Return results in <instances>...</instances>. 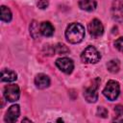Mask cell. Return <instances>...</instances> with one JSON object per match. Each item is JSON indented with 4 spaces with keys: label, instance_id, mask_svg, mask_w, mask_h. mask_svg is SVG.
<instances>
[{
    "label": "cell",
    "instance_id": "obj_1",
    "mask_svg": "<svg viewBox=\"0 0 123 123\" xmlns=\"http://www.w3.org/2000/svg\"><path fill=\"white\" fill-rule=\"evenodd\" d=\"M65 37L70 43H79L85 37V28L80 23H71L66 28Z\"/></svg>",
    "mask_w": 123,
    "mask_h": 123
},
{
    "label": "cell",
    "instance_id": "obj_2",
    "mask_svg": "<svg viewBox=\"0 0 123 123\" xmlns=\"http://www.w3.org/2000/svg\"><path fill=\"white\" fill-rule=\"evenodd\" d=\"M81 59L85 63H96L100 61L101 55L93 46H87L81 54Z\"/></svg>",
    "mask_w": 123,
    "mask_h": 123
},
{
    "label": "cell",
    "instance_id": "obj_3",
    "mask_svg": "<svg viewBox=\"0 0 123 123\" xmlns=\"http://www.w3.org/2000/svg\"><path fill=\"white\" fill-rule=\"evenodd\" d=\"M120 93V86L118 82L114 81V80H110L105 88L103 89V94L106 98H108V100L110 101H114L118 95Z\"/></svg>",
    "mask_w": 123,
    "mask_h": 123
},
{
    "label": "cell",
    "instance_id": "obj_4",
    "mask_svg": "<svg viewBox=\"0 0 123 123\" xmlns=\"http://www.w3.org/2000/svg\"><path fill=\"white\" fill-rule=\"evenodd\" d=\"M98 86H99V79H95L94 82H92V85L87 86L85 89L84 97L88 103H95L98 99Z\"/></svg>",
    "mask_w": 123,
    "mask_h": 123
},
{
    "label": "cell",
    "instance_id": "obj_5",
    "mask_svg": "<svg viewBox=\"0 0 123 123\" xmlns=\"http://www.w3.org/2000/svg\"><path fill=\"white\" fill-rule=\"evenodd\" d=\"M20 96V90L17 85H8L4 88V97L10 102H15Z\"/></svg>",
    "mask_w": 123,
    "mask_h": 123
},
{
    "label": "cell",
    "instance_id": "obj_6",
    "mask_svg": "<svg viewBox=\"0 0 123 123\" xmlns=\"http://www.w3.org/2000/svg\"><path fill=\"white\" fill-rule=\"evenodd\" d=\"M88 32H89V35L93 38L100 37L104 33V27H103L102 22L96 18L91 20L90 23L88 24Z\"/></svg>",
    "mask_w": 123,
    "mask_h": 123
},
{
    "label": "cell",
    "instance_id": "obj_7",
    "mask_svg": "<svg viewBox=\"0 0 123 123\" xmlns=\"http://www.w3.org/2000/svg\"><path fill=\"white\" fill-rule=\"evenodd\" d=\"M56 65L58 66V68L62 71L65 74H70L73 69H74V62L71 59L63 57V58H60L56 61Z\"/></svg>",
    "mask_w": 123,
    "mask_h": 123
},
{
    "label": "cell",
    "instance_id": "obj_8",
    "mask_svg": "<svg viewBox=\"0 0 123 123\" xmlns=\"http://www.w3.org/2000/svg\"><path fill=\"white\" fill-rule=\"evenodd\" d=\"M111 16L114 20L123 22V2L121 0H114L111 6Z\"/></svg>",
    "mask_w": 123,
    "mask_h": 123
},
{
    "label": "cell",
    "instance_id": "obj_9",
    "mask_svg": "<svg viewBox=\"0 0 123 123\" xmlns=\"http://www.w3.org/2000/svg\"><path fill=\"white\" fill-rule=\"evenodd\" d=\"M19 113H20V109H19V106L18 105H12L9 108L8 111L6 112V115H5V121L6 122H10V123H12L14 121L17 120L18 116H19Z\"/></svg>",
    "mask_w": 123,
    "mask_h": 123
},
{
    "label": "cell",
    "instance_id": "obj_10",
    "mask_svg": "<svg viewBox=\"0 0 123 123\" xmlns=\"http://www.w3.org/2000/svg\"><path fill=\"white\" fill-rule=\"evenodd\" d=\"M35 84H36L37 87H38L40 89H44L50 86V79L47 75H45L43 73H39L35 78Z\"/></svg>",
    "mask_w": 123,
    "mask_h": 123
},
{
    "label": "cell",
    "instance_id": "obj_11",
    "mask_svg": "<svg viewBox=\"0 0 123 123\" xmlns=\"http://www.w3.org/2000/svg\"><path fill=\"white\" fill-rule=\"evenodd\" d=\"M17 79V75L14 71L10 69H3L1 71V81L2 82H14Z\"/></svg>",
    "mask_w": 123,
    "mask_h": 123
},
{
    "label": "cell",
    "instance_id": "obj_12",
    "mask_svg": "<svg viewBox=\"0 0 123 123\" xmlns=\"http://www.w3.org/2000/svg\"><path fill=\"white\" fill-rule=\"evenodd\" d=\"M79 7L86 12H92L96 8L95 0H79Z\"/></svg>",
    "mask_w": 123,
    "mask_h": 123
},
{
    "label": "cell",
    "instance_id": "obj_13",
    "mask_svg": "<svg viewBox=\"0 0 123 123\" xmlns=\"http://www.w3.org/2000/svg\"><path fill=\"white\" fill-rule=\"evenodd\" d=\"M40 33L42 36L44 37H51L54 34V27L53 25L48 22V21H44L40 24Z\"/></svg>",
    "mask_w": 123,
    "mask_h": 123
},
{
    "label": "cell",
    "instance_id": "obj_14",
    "mask_svg": "<svg viewBox=\"0 0 123 123\" xmlns=\"http://www.w3.org/2000/svg\"><path fill=\"white\" fill-rule=\"evenodd\" d=\"M1 20L4 22H10L12 20L11 10L6 6H1Z\"/></svg>",
    "mask_w": 123,
    "mask_h": 123
},
{
    "label": "cell",
    "instance_id": "obj_15",
    "mask_svg": "<svg viewBox=\"0 0 123 123\" xmlns=\"http://www.w3.org/2000/svg\"><path fill=\"white\" fill-rule=\"evenodd\" d=\"M40 33V26L37 23V21H33L30 25V34L34 38H37Z\"/></svg>",
    "mask_w": 123,
    "mask_h": 123
},
{
    "label": "cell",
    "instance_id": "obj_16",
    "mask_svg": "<svg viewBox=\"0 0 123 123\" xmlns=\"http://www.w3.org/2000/svg\"><path fill=\"white\" fill-rule=\"evenodd\" d=\"M107 68L111 73L118 72L119 68H120V63H119L118 60H111V61H110L108 62V64H107Z\"/></svg>",
    "mask_w": 123,
    "mask_h": 123
},
{
    "label": "cell",
    "instance_id": "obj_17",
    "mask_svg": "<svg viewBox=\"0 0 123 123\" xmlns=\"http://www.w3.org/2000/svg\"><path fill=\"white\" fill-rule=\"evenodd\" d=\"M54 49H55V53L56 54H59V55H64V54H67L69 53V49L62 43H58L54 46Z\"/></svg>",
    "mask_w": 123,
    "mask_h": 123
},
{
    "label": "cell",
    "instance_id": "obj_18",
    "mask_svg": "<svg viewBox=\"0 0 123 123\" xmlns=\"http://www.w3.org/2000/svg\"><path fill=\"white\" fill-rule=\"evenodd\" d=\"M97 115L100 116V117H103V118H106L108 116V110L104 107H98L97 109Z\"/></svg>",
    "mask_w": 123,
    "mask_h": 123
},
{
    "label": "cell",
    "instance_id": "obj_19",
    "mask_svg": "<svg viewBox=\"0 0 123 123\" xmlns=\"http://www.w3.org/2000/svg\"><path fill=\"white\" fill-rule=\"evenodd\" d=\"M114 46H115V48H116L118 51L123 52V37H119V38H117V39L114 41Z\"/></svg>",
    "mask_w": 123,
    "mask_h": 123
},
{
    "label": "cell",
    "instance_id": "obj_20",
    "mask_svg": "<svg viewBox=\"0 0 123 123\" xmlns=\"http://www.w3.org/2000/svg\"><path fill=\"white\" fill-rule=\"evenodd\" d=\"M114 112L116 114L117 117H120L123 115V106L121 105H117L114 107Z\"/></svg>",
    "mask_w": 123,
    "mask_h": 123
},
{
    "label": "cell",
    "instance_id": "obj_21",
    "mask_svg": "<svg viewBox=\"0 0 123 123\" xmlns=\"http://www.w3.org/2000/svg\"><path fill=\"white\" fill-rule=\"evenodd\" d=\"M48 5H49L48 0H39V1L37 2V7H38L39 9H41V10L46 9V8L48 7Z\"/></svg>",
    "mask_w": 123,
    "mask_h": 123
},
{
    "label": "cell",
    "instance_id": "obj_22",
    "mask_svg": "<svg viewBox=\"0 0 123 123\" xmlns=\"http://www.w3.org/2000/svg\"><path fill=\"white\" fill-rule=\"evenodd\" d=\"M25 121H28V122H32L31 120H29V119H27V118H25V119H23V120H22V122H25Z\"/></svg>",
    "mask_w": 123,
    "mask_h": 123
}]
</instances>
